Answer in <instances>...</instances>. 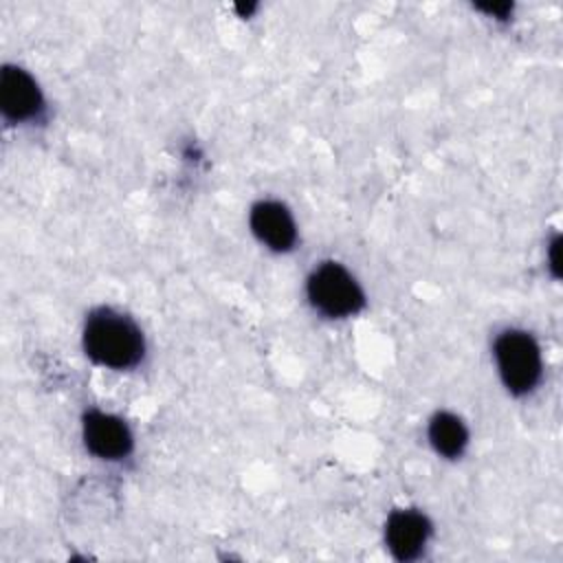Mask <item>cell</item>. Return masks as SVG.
I'll list each match as a JSON object with an SVG mask.
<instances>
[{
    "instance_id": "7a4b0ae2",
    "label": "cell",
    "mask_w": 563,
    "mask_h": 563,
    "mask_svg": "<svg viewBox=\"0 0 563 563\" xmlns=\"http://www.w3.org/2000/svg\"><path fill=\"white\" fill-rule=\"evenodd\" d=\"M495 361L506 389L515 396H523L541 380L543 363L541 350L532 334L523 330H504L495 339Z\"/></svg>"
},
{
    "instance_id": "52a82bcc",
    "label": "cell",
    "mask_w": 563,
    "mask_h": 563,
    "mask_svg": "<svg viewBox=\"0 0 563 563\" xmlns=\"http://www.w3.org/2000/svg\"><path fill=\"white\" fill-rule=\"evenodd\" d=\"M431 534L429 519L418 510H394L385 523V541L398 561L416 559Z\"/></svg>"
},
{
    "instance_id": "6da1fadb",
    "label": "cell",
    "mask_w": 563,
    "mask_h": 563,
    "mask_svg": "<svg viewBox=\"0 0 563 563\" xmlns=\"http://www.w3.org/2000/svg\"><path fill=\"white\" fill-rule=\"evenodd\" d=\"M81 341L95 363L112 369L136 365L145 352L139 325L112 308H97L88 314Z\"/></svg>"
},
{
    "instance_id": "ba28073f",
    "label": "cell",
    "mask_w": 563,
    "mask_h": 563,
    "mask_svg": "<svg viewBox=\"0 0 563 563\" xmlns=\"http://www.w3.org/2000/svg\"><path fill=\"white\" fill-rule=\"evenodd\" d=\"M429 440L440 455L453 460L464 453L468 442V431L455 413L438 411L429 422Z\"/></svg>"
},
{
    "instance_id": "3957f363",
    "label": "cell",
    "mask_w": 563,
    "mask_h": 563,
    "mask_svg": "<svg viewBox=\"0 0 563 563\" xmlns=\"http://www.w3.org/2000/svg\"><path fill=\"white\" fill-rule=\"evenodd\" d=\"M308 299L325 317H350L365 306V295L356 279L339 262L319 264L306 284Z\"/></svg>"
},
{
    "instance_id": "277c9868",
    "label": "cell",
    "mask_w": 563,
    "mask_h": 563,
    "mask_svg": "<svg viewBox=\"0 0 563 563\" xmlns=\"http://www.w3.org/2000/svg\"><path fill=\"white\" fill-rule=\"evenodd\" d=\"M0 108L9 121H26L42 112L44 101L35 79L20 66H4L0 75Z\"/></svg>"
},
{
    "instance_id": "8992f818",
    "label": "cell",
    "mask_w": 563,
    "mask_h": 563,
    "mask_svg": "<svg viewBox=\"0 0 563 563\" xmlns=\"http://www.w3.org/2000/svg\"><path fill=\"white\" fill-rule=\"evenodd\" d=\"M251 229L273 251H290L297 242V227L290 211L277 200H260L251 207Z\"/></svg>"
},
{
    "instance_id": "5b68a950",
    "label": "cell",
    "mask_w": 563,
    "mask_h": 563,
    "mask_svg": "<svg viewBox=\"0 0 563 563\" xmlns=\"http://www.w3.org/2000/svg\"><path fill=\"white\" fill-rule=\"evenodd\" d=\"M84 442L90 453L103 460H119L132 451V433L125 422L99 409L84 416Z\"/></svg>"
}]
</instances>
